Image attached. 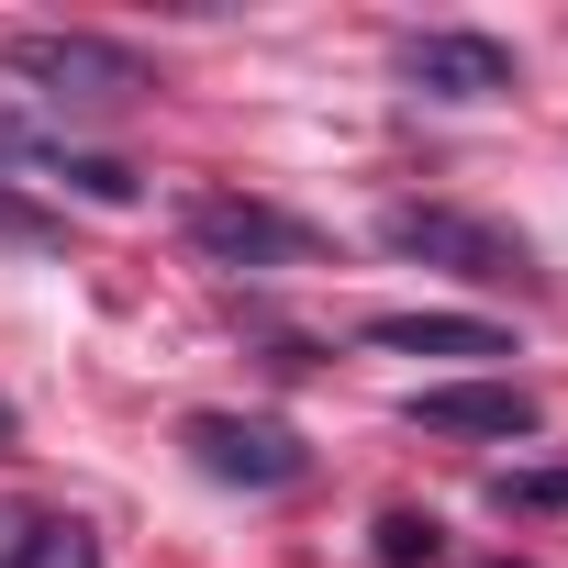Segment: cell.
Wrapping results in <instances>:
<instances>
[{"label": "cell", "instance_id": "1", "mask_svg": "<svg viewBox=\"0 0 568 568\" xmlns=\"http://www.w3.org/2000/svg\"><path fill=\"white\" fill-rule=\"evenodd\" d=\"M0 68H12L23 90H45L57 112H123V101L156 90V68L134 45H112V34H12Z\"/></svg>", "mask_w": 568, "mask_h": 568}, {"label": "cell", "instance_id": "2", "mask_svg": "<svg viewBox=\"0 0 568 568\" xmlns=\"http://www.w3.org/2000/svg\"><path fill=\"white\" fill-rule=\"evenodd\" d=\"M179 234L212 256V267H324V234L278 201H245V190H190Z\"/></svg>", "mask_w": 568, "mask_h": 568}, {"label": "cell", "instance_id": "3", "mask_svg": "<svg viewBox=\"0 0 568 568\" xmlns=\"http://www.w3.org/2000/svg\"><path fill=\"white\" fill-rule=\"evenodd\" d=\"M379 245L390 256H424V267H457V278H535V256H524V234L513 223H479V212H457V201H402V212H379Z\"/></svg>", "mask_w": 568, "mask_h": 568}, {"label": "cell", "instance_id": "4", "mask_svg": "<svg viewBox=\"0 0 568 568\" xmlns=\"http://www.w3.org/2000/svg\"><path fill=\"white\" fill-rule=\"evenodd\" d=\"M179 446H190L201 479H234V490H291V479L313 468V446H302L291 424H267V413H190Z\"/></svg>", "mask_w": 568, "mask_h": 568}, {"label": "cell", "instance_id": "5", "mask_svg": "<svg viewBox=\"0 0 568 568\" xmlns=\"http://www.w3.org/2000/svg\"><path fill=\"white\" fill-rule=\"evenodd\" d=\"M402 79H413L424 101H513V90H524L513 45H501V34H457V23L402 34Z\"/></svg>", "mask_w": 568, "mask_h": 568}, {"label": "cell", "instance_id": "6", "mask_svg": "<svg viewBox=\"0 0 568 568\" xmlns=\"http://www.w3.org/2000/svg\"><path fill=\"white\" fill-rule=\"evenodd\" d=\"M413 424L424 435H501V446H524L546 424V402L524 379H435V390H413Z\"/></svg>", "mask_w": 568, "mask_h": 568}, {"label": "cell", "instance_id": "7", "mask_svg": "<svg viewBox=\"0 0 568 568\" xmlns=\"http://www.w3.org/2000/svg\"><path fill=\"white\" fill-rule=\"evenodd\" d=\"M0 156H23V168H45L57 190H79V201H112V212L145 190L123 156H90V145H68V134H34V123H12V112H0Z\"/></svg>", "mask_w": 568, "mask_h": 568}, {"label": "cell", "instance_id": "8", "mask_svg": "<svg viewBox=\"0 0 568 568\" xmlns=\"http://www.w3.org/2000/svg\"><path fill=\"white\" fill-rule=\"evenodd\" d=\"M368 346H390V357H513V335L479 313H368Z\"/></svg>", "mask_w": 568, "mask_h": 568}, {"label": "cell", "instance_id": "9", "mask_svg": "<svg viewBox=\"0 0 568 568\" xmlns=\"http://www.w3.org/2000/svg\"><path fill=\"white\" fill-rule=\"evenodd\" d=\"M12 568H101V535H90L79 513H57V524H34V535H23V557H12Z\"/></svg>", "mask_w": 568, "mask_h": 568}, {"label": "cell", "instance_id": "10", "mask_svg": "<svg viewBox=\"0 0 568 568\" xmlns=\"http://www.w3.org/2000/svg\"><path fill=\"white\" fill-rule=\"evenodd\" d=\"M435 557H446L435 513H379V568H435Z\"/></svg>", "mask_w": 568, "mask_h": 568}, {"label": "cell", "instance_id": "11", "mask_svg": "<svg viewBox=\"0 0 568 568\" xmlns=\"http://www.w3.org/2000/svg\"><path fill=\"white\" fill-rule=\"evenodd\" d=\"M490 501H501V513H568V468H501Z\"/></svg>", "mask_w": 568, "mask_h": 568}, {"label": "cell", "instance_id": "12", "mask_svg": "<svg viewBox=\"0 0 568 568\" xmlns=\"http://www.w3.org/2000/svg\"><path fill=\"white\" fill-rule=\"evenodd\" d=\"M23 535H34V513H0V568L23 557Z\"/></svg>", "mask_w": 568, "mask_h": 568}, {"label": "cell", "instance_id": "13", "mask_svg": "<svg viewBox=\"0 0 568 568\" xmlns=\"http://www.w3.org/2000/svg\"><path fill=\"white\" fill-rule=\"evenodd\" d=\"M490 568H524V557H490Z\"/></svg>", "mask_w": 568, "mask_h": 568}, {"label": "cell", "instance_id": "14", "mask_svg": "<svg viewBox=\"0 0 568 568\" xmlns=\"http://www.w3.org/2000/svg\"><path fill=\"white\" fill-rule=\"evenodd\" d=\"M0 435H12V413H0Z\"/></svg>", "mask_w": 568, "mask_h": 568}]
</instances>
